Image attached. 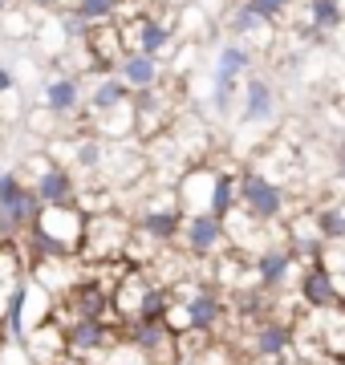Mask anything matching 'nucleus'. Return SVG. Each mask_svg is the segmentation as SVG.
<instances>
[{
	"label": "nucleus",
	"mask_w": 345,
	"mask_h": 365,
	"mask_svg": "<svg viewBox=\"0 0 345 365\" xmlns=\"http://www.w3.org/2000/svg\"><path fill=\"white\" fill-rule=\"evenodd\" d=\"M114 300V317H118L122 325H130V321H163L167 309H171V288L159 284L150 268H126L122 280L114 284L110 292Z\"/></svg>",
	"instance_id": "nucleus-1"
},
{
	"label": "nucleus",
	"mask_w": 345,
	"mask_h": 365,
	"mask_svg": "<svg viewBox=\"0 0 345 365\" xmlns=\"http://www.w3.org/2000/svg\"><path fill=\"white\" fill-rule=\"evenodd\" d=\"M41 215V199L33 195V182L16 167L0 170V244H21Z\"/></svg>",
	"instance_id": "nucleus-2"
},
{
	"label": "nucleus",
	"mask_w": 345,
	"mask_h": 365,
	"mask_svg": "<svg viewBox=\"0 0 345 365\" xmlns=\"http://www.w3.org/2000/svg\"><path fill=\"white\" fill-rule=\"evenodd\" d=\"M134 235V223L122 207L86 215V240H81V264H114L126 260V244Z\"/></svg>",
	"instance_id": "nucleus-3"
},
{
	"label": "nucleus",
	"mask_w": 345,
	"mask_h": 365,
	"mask_svg": "<svg viewBox=\"0 0 345 365\" xmlns=\"http://www.w3.org/2000/svg\"><path fill=\"white\" fill-rule=\"evenodd\" d=\"M236 195H240V211L252 215L260 227H272L289 215V195L264 167H244L236 170Z\"/></svg>",
	"instance_id": "nucleus-4"
},
{
	"label": "nucleus",
	"mask_w": 345,
	"mask_h": 365,
	"mask_svg": "<svg viewBox=\"0 0 345 365\" xmlns=\"http://www.w3.org/2000/svg\"><path fill=\"white\" fill-rule=\"evenodd\" d=\"M305 264L297 260V252L284 244V240H268L264 248L252 256V284L268 297H277V292H289L297 284V276H301Z\"/></svg>",
	"instance_id": "nucleus-5"
},
{
	"label": "nucleus",
	"mask_w": 345,
	"mask_h": 365,
	"mask_svg": "<svg viewBox=\"0 0 345 365\" xmlns=\"http://www.w3.org/2000/svg\"><path fill=\"white\" fill-rule=\"evenodd\" d=\"M175 248L187 252L191 260H215L220 252H227V223L212 211H195V215H187L183 220V232L175 240Z\"/></svg>",
	"instance_id": "nucleus-6"
},
{
	"label": "nucleus",
	"mask_w": 345,
	"mask_h": 365,
	"mask_svg": "<svg viewBox=\"0 0 345 365\" xmlns=\"http://www.w3.org/2000/svg\"><path fill=\"white\" fill-rule=\"evenodd\" d=\"M118 29H122V45L134 53H146L155 61H167L175 53V25L163 21V16L134 13L130 21H118Z\"/></svg>",
	"instance_id": "nucleus-7"
},
{
	"label": "nucleus",
	"mask_w": 345,
	"mask_h": 365,
	"mask_svg": "<svg viewBox=\"0 0 345 365\" xmlns=\"http://www.w3.org/2000/svg\"><path fill=\"white\" fill-rule=\"evenodd\" d=\"M122 341L138 349L150 365H179V333L167 321H130L122 325Z\"/></svg>",
	"instance_id": "nucleus-8"
},
{
	"label": "nucleus",
	"mask_w": 345,
	"mask_h": 365,
	"mask_svg": "<svg viewBox=\"0 0 345 365\" xmlns=\"http://www.w3.org/2000/svg\"><path fill=\"white\" fill-rule=\"evenodd\" d=\"M66 353L73 357H102L106 349H114L122 341V325H110V321H66Z\"/></svg>",
	"instance_id": "nucleus-9"
},
{
	"label": "nucleus",
	"mask_w": 345,
	"mask_h": 365,
	"mask_svg": "<svg viewBox=\"0 0 345 365\" xmlns=\"http://www.w3.org/2000/svg\"><path fill=\"white\" fill-rule=\"evenodd\" d=\"M215 179L220 170L215 167H203V163H191V167L175 179V199L183 215H195V211H212V195H215Z\"/></svg>",
	"instance_id": "nucleus-10"
},
{
	"label": "nucleus",
	"mask_w": 345,
	"mask_h": 365,
	"mask_svg": "<svg viewBox=\"0 0 345 365\" xmlns=\"http://www.w3.org/2000/svg\"><path fill=\"white\" fill-rule=\"evenodd\" d=\"M277 118V86L268 78L240 81V126H268Z\"/></svg>",
	"instance_id": "nucleus-11"
},
{
	"label": "nucleus",
	"mask_w": 345,
	"mask_h": 365,
	"mask_svg": "<svg viewBox=\"0 0 345 365\" xmlns=\"http://www.w3.org/2000/svg\"><path fill=\"white\" fill-rule=\"evenodd\" d=\"M33 195L41 199V207H53V203H73L78 199V187H81V179L73 175L69 167H61V163H49L45 170H37L33 175Z\"/></svg>",
	"instance_id": "nucleus-12"
},
{
	"label": "nucleus",
	"mask_w": 345,
	"mask_h": 365,
	"mask_svg": "<svg viewBox=\"0 0 345 365\" xmlns=\"http://www.w3.org/2000/svg\"><path fill=\"white\" fill-rule=\"evenodd\" d=\"M81 102H86L81 78H73V73H53V78L45 81V110H49L53 122H69V118H78Z\"/></svg>",
	"instance_id": "nucleus-13"
},
{
	"label": "nucleus",
	"mask_w": 345,
	"mask_h": 365,
	"mask_svg": "<svg viewBox=\"0 0 345 365\" xmlns=\"http://www.w3.org/2000/svg\"><path fill=\"white\" fill-rule=\"evenodd\" d=\"M292 288H297L301 309H333V304H341L337 300V284H333V272H325L317 260L301 268V276H297Z\"/></svg>",
	"instance_id": "nucleus-14"
},
{
	"label": "nucleus",
	"mask_w": 345,
	"mask_h": 365,
	"mask_svg": "<svg viewBox=\"0 0 345 365\" xmlns=\"http://www.w3.org/2000/svg\"><path fill=\"white\" fill-rule=\"evenodd\" d=\"M86 49H90L93 69H102V73H114V69H118V61L126 57V45H122L118 21H110V25H93V29H90V37H86Z\"/></svg>",
	"instance_id": "nucleus-15"
},
{
	"label": "nucleus",
	"mask_w": 345,
	"mask_h": 365,
	"mask_svg": "<svg viewBox=\"0 0 345 365\" xmlns=\"http://www.w3.org/2000/svg\"><path fill=\"white\" fill-rule=\"evenodd\" d=\"M25 353L33 365H53L57 357H66V329L57 321H45V325L29 329L25 333Z\"/></svg>",
	"instance_id": "nucleus-16"
},
{
	"label": "nucleus",
	"mask_w": 345,
	"mask_h": 365,
	"mask_svg": "<svg viewBox=\"0 0 345 365\" xmlns=\"http://www.w3.org/2000/svg\"><path fill=\"white\" fill-rule=\"evenodd\" d=\"M130 86L118 78V73H98L86 93V106H90V118L98 114H110V110H118V106H130Z\"/></svg>",
	"instance_id": "nucleus-17"
},
{
	"label": "nucleus",
	"mask_w": 345,
	"mask_h": 365,
	"mask_svg": "<svg viewBox=\"0 0 345 365\" xmlns=\"http://www.w3.org/2000/svg\"><path fill=\"white\" fill-rule=\"evenodd\" d=\"M114 73H118L126 86H130V93L163 86V61L146 57V53H134V49H126V57L118 61V69H114Z\"/></svg>",
	"instance_id": "nucleus-18"
},
{
	"label": "nucleus",
	"mask_w": 345,
	"mask_h": 365,
	"mask_svg": "<svg viewBox=\"0 0 345 365\" xmlns=\"http://www.w3.org/2000/svg\"><path fill=\"white\" fill-rule=\"evenodd\" d=\"M252 69V49L248 45H240V41H227V45H220V53H215V69L212 78L220 81H244V73Z\"/></svg>",
	"instance_id": "nucleus-19"
},
{
	"label": "nucleus",
	"mask_w": 345,
	"mask_h": 365,
	"mask_svg": "<svg viewBox=\"0 0 345 365\" xmlns=\"http://www.w3.org/2000/svg\"><path fill=\"white\" fill-rule=\"evenodd\" d=\"M305 21L313 37H333L345 25V9L341 0H305Z\"/></svg>",
	"instance_id": "nucleus-20"
},
{
	"label": "nucleus",
	"mask_w": 345,
	"mask_h": 365,
	"mask_svg": "<svg viewBox=\"0 0 345 365\" xmlns=\"http://www.w3.org/2000/svg\"><path fill=\"white\" fill-rule=\"evenodd\" d=\"M268 21L260 13H256L252 4H248V0H240L236 9H232V13H227V33H232V41H240V45H244V41H260V37H268Z\"/></svg>",
	"instance_id": "nucleus-21"
},
{
	"label": "nucleus",
	"mask_w": 345,
	"mask_h": 365,
	"mask_svg": "<svg viewBox=\"0 0 345 365\" xmlns=\"http://www.w3.org/2000/svg\"><path fill=\"white\" fill-rule=\"evenodd\" d=\"M313 211H317L325 244H345V199H325V203H317Z\"/></svg>",
	"instance_id": "nucleus-22"
},
{
	"label": "nucleus",
	"mask_w": 345,
	"mask_h": 365,
	"mask_svg": "<svg viewBox=\"0 0 345 365\" xmlns=\"http://www.w3.org/2000/svg\"><path fill=\"white\" fill-rule=\"evenodd\" d=\"M118 4L122 0H73L69 9H73L86 25H110V21H118Z\"/></svg>",
	"instance_id": "nucleus-23"
},
{
	"label": "nucleus",
	"mask_w": 345,
	"mask_h": 365,
	"mask_svg": "<svg viewBox=\"0 0 345 365\" xmlns=\"http://www.w3.org/2000/svg\"><path fill=\"white\" fill-rule=\"evenodd\" d=\"M236 207H240V195H236V175L220 170V179H215V195H212V215L227 220V215H232Z\"/></svg>",
	"instance_id": "nucleus-24"
},
{
	"label": "nucleus",
	"mask_w": 345,
	"mask_h": 365,
	"mask_svg": "<svg viewBox=\"0 0 345 365\" xmlns=\"http://www.w3.org/2000/svg\"><path fill=\"white\" fill-rule=\"evenodd\" d=\"M187 365H244V357H240L232 345H224V341H212L200 357H191Z\"/></svg>",
	"instance_id": "nucleus-25"
},
{
	"label": "nucleus",
	"mask_w": 345,
	"mask_h": 365,
	"mask_svg": "<svg viewBox=\"0 0 345 365\" xmlns=\"http://www.w3.org/2000/svg\"><path fill=\"white\" fill-rule=\"evenodd\" d=\"M93 365H150V361H146L138 349H130L126 341H118L114 349H106L102 357H93Z\"/></svg>",
	"instance_id": "nucleus-26"
},
{
	"label": "nucleus",
	"mask_w": 345,
	"mask_h": 365,
	"mask_svg": "<svg viewBox=\"0 0 345 365\" xmlns=\"http://www.w3.org/2000/svg\"><path fill=\"white\" fill-rule=\"evenodd\" d=\"M248 4L264 16L268 25H280V21L289 16V9H292V0H248Z\"/></svg>",
	"instance_id": "nucleus-27"
},
{
	"label": "nucleus",
	"mask_w": 345,
	"mask_h": 365,
	"mask_svg": "<svg viewBox=\"0 0 345 365\" xmlns=\"http://www.w3.org/2000/svg\"><path fill=\"white\" fill-rule=\"evenodd\" d=\"M0 29H4L9 37H33V21H29L25 13H13V9L0 13Z\"/></svg>",
	"instance_id": "nucleus-28"
},
{
	"label": "nucleus",
	"mask_w": 345,
	"mask_h": 365,
	"mask_svg": "<svg viewBox=\"0 0 345 365\" xmlns=\"http://www.w3.org/2000/svg\"><path fill=\"white\" fill-rule=\"evenodd\" d=\"M333 175H337V182H345V130L333 143Z\"/></svg>",
	"instance_id": "nucleus-29"
},
{
	"label": "nucleus",
	"mask_w": 345,
	"mask_h": 365,
	"mask_svg": "<svg viewBox=\"0 0 345 365\" xmlns=\"http://www.w3.org/2000/svg\"><path fill=\"white\" fill-rule=\"evenodd\" d=\"M16 90V73H13V66H0V98L4 93H13Z\"/></svg>",
	"instance_id": "nucleus-30"
},
{
	"label": "nucleus",
	"mask_w": 345,
	"mask_h": 365,
	"mask_svg": "<svg viewBox=\"0 0 345 365\" xmlns=\"http://www.w3.org/2000/svg\"><path fill=\"white\" fill-rule=\"evenodd\" d=\"M53 365H93V361H86V357H73V353H66V357H57Z\"/></svg>",
	"instance_id": "nucleus-31"
},
{
	"label": "nucleus",
	"mask_w": 345,
	"mask_h": 365,
	"mask_svg": "<svg viewBox=\"0 0 345 365\" xmlns=\"http://www.w3.org/2000/svg\"><path fill=\"white\" fill-rule=\"evenodd\" d=\"M25 4H33V9H53L57 0H25Z\"/></svg>",
	"instance_id": "nucleus-32"
},
{
	"label": "nucleus",
	"mask_w": 345,
	"mask_h": 365,
	"mask_svg": "<svg viewBox=\"0 0 345 365\" xmlns=\"http://www.w3.org/2000/svg\"><path fill=\"white\" fill-rule=\"evenodd\" d=\"M4 9H9V0H0V13H4Z\"/></svg>",
	"instance_id": "nucleus-33"
}]
</instances>
